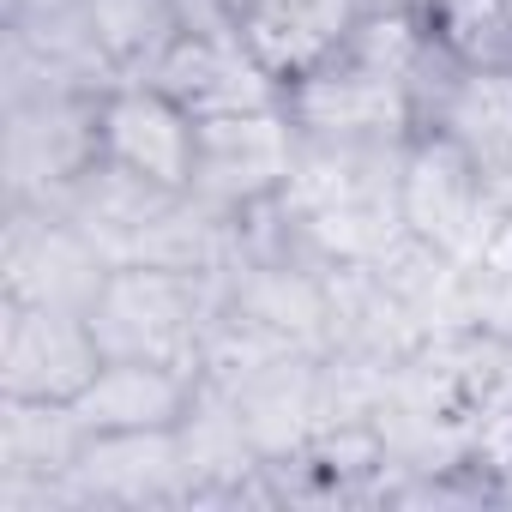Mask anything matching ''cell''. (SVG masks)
<instances>
[{
	"mask_svg": "<svg viewBox=\"0 0 512 512\" xmlns=\"http://www.w3.org/2000/svg\"><path fill=\"white\" fill-rule=\"evenodd\" d=\"M97 368H103V344H97L91 314L0 296V398L79 404Z\"/></svg>",
	"mask_w": 512,
	"mask_h": 512,
	"instance_id": "52a82bcc",
	"label": "cell"
},
{
	"mask_svg": "<svg viewBox=\"0 0 512 512\" xmlns=\"http://www.w3.org/2000/svg\"><path fill=\"white\" fill-rule=\"evenodd\" d=\"M380 7H410V13H428L434 0H380Z\"/></svg>",
	"mask_w": 512,
	"mask_h": 512,
	"instance_id": "2e32d148",
	"label": "cell"
},
{
	"mask_svg": "<svg viewBox=\"0 0 512 512\" xmlns=\"http://www.w3.org/2000/svg\"><path fill=\"white\" fill-rule=\"evenodd\" d=\"M494 193H500L494 175L470 151H458L446 133L422 127L404 145V163H398V217H404L410 247L434 253V260H464V253H476Z\"/></svg>",
	"mask_w": 512,
	"mask_h": 512,
	"instance_id": "8992f818",
	"label": "cell"
},
{
	"mask_svg": "<svg viewBox=\"0 0 512 512\" xmlns=\"http://www.w3.org/2000/svg\"><path fill=\"white\" fill-rule=\"evenodd\" d=\"M193 476V452L181 428L151 434H85V452L73 464V500L79 506H145L181 494Z\"/></svg>",
	"mask_w": 512,
	"mask_h": 512,
	"instance_id": "4fadbf2b",
	"label": "cell"
},
{
	"mask_svg": "<svg viewBox=\"0 0 512 512\" xmlns=\"http://www.w3.org/2000/svg\"><path fill=\"white\" fill-rule=\"evenodd\" d=\"M103 163V91H37L7 103V205H61Z\"/></svg>",
	"mask_w": 512,
	"mask_h": 512,
	"instance_id": "7a4b0ae2",
	"label": "cell"
},
{
	"mask_svg": "<svg viewBox=\"0 0 512 512\" xmlns=\"http://www.w3.org/2000/svg\"><path fill=\"white\" fill-rule=\"evenodd\" d=\"M151 85H163L193 121H217V115L284 103V85L247 55L235 25H187V37L169 49V61L157 67Z\"/></svg>",
	"mask_w": 512,
	"mask_h": 512,
	"instance_id": "9c48e42d",
	"label": "cell"
},
{
	"mask_svg": "<svg viewBox=\"0 0 512 512\" xmlns=\"http://www.w3.org/2000/svg\"><path fill=\"white\" fill-rule=\"evenodd\" d=\"M67 25L79 31L103 85H145L157 79V67L169 61L193 19L181 0H73Z\"/></svg>",
	"mask_w": 512,
	"mask_h": 512,
	"instance_id": "7c38bea8",
	"label": "cell"
},
{
	"mask_svg": "<svg viewBox=\"0 0 512 512\" xmlns=\"http://www.w3.org/2000/svg\"><path fill=\"white\" fill-rule=\"evenodd\" d=\"M422 127H434L458 151H470L500 187L512 175V67H458V61H446L440 79L422 97Z\"/></svg>",
	"mask_w": 512,
	"mask_h": 512,
	"instance_id": "5bb4252c",
	"label": "cell"
},
{
	"mask_svg": "<svg viewBox=\"0 0 512 512\" xmlns=\"http://www.w3.org/2000/svg\"><path fill=\"white\" fill-rule=\"evenodd\" d=\"M284 109L302 139H356V145H410L422 127L416 85L356 49H338L326 67L284 91Z\"/></svg>",
	"mask_w": 512,
	"mask_h": 512,
	"instance_id": "277c9868",
	"label": "cell"
},
{
	"mask_svg": "<svg viewBox=\"0 0 512 512\" xmlns=\"http://www.w3.org/2000/svg\"><path fill=\"white\" fill-rule=\"evenodd\" d=\"M229 284L223 272H181V266H115L91 326L103 356H139L169 368H211V338L223 320Z\"/></svg>",
	"mask_w": 512,
	"mask_h": 512,
	"instance_id": "6da1fadb",
	"label": "cell"
},
{
	"mask_svg": "<svg viewBox=\"0 0 512 512\" xmlns=\"http://www.w3.org/2000/svg\"><path fill=\"white\" fill-rule=\"evenodd\" d=\"M199 121L163 85H109L103 91V163L169 193H193Z\"/></svg>",
	"mask_w": 512,
	"mask_h": 512,
	"instance_id": "ba28073f",
	"label": "cell"
},
{
	"mask_svg": "<svg viewBox=\"0 0 512 512\" xmlns=\"http://www.w3.org/2000/svg\"><path fill=\"white\" fill-rule=\"evenodd\" d=\"M302 157V133L284 103L272 109H241L199 121V151H193V199L211 205L217 217H260L284 199L290 175Z\"/></svg>",
	"mask_w": 512,
	"mask_h": 512,
	"instance_id": "3957f363",
	"label": "cell"
},
{
	"mask_svg": "<svg viewBox=\"0 0 512 512\" xmlns=\"http://www.w3.org/2000/svg\"><path fill=\"white\" fill-rule=\"evenodd\" d=\"M374 0H241L235 37L284 91L326 67L362 25Z\"/></svg>",
	"mask_w": 512,
	"mask_h": 512,
	"instance_id": "30bf717a",
	"label": "cell"
},
{
	"mask_svg": "<svg viewBox=\"0 0 512 512\" xmlns=\"http://www.w3.org/2000/svg\"><path fill=\"white\" fill-rule=\"evenodd\" d=\"M73 0H7V19H49V13H67Z\"/></svg>",
	"mask_w": 512,
	"mask_h": 512,
	"instance_id": "9a60e30c",
	"label": "cell"
},
{
	"mask_svg": "<svg viewBox=\"0 0 512 512\" xmlns=\"http://www.w3.org/2000/svg\"><path fill=\"white\" fill-rule=\"evenodd\" d=\"M115 260L61 205H7L0 223V296L91 314Z\"/></svg>",
	"mask_w": 512,
	"mask_h": 512,
	"instance_id": "5b68a950",
	"label": "cell"
},
{
	"mask_svg": "<svg viewBox=\"0 0 512 512\" xmlns=\"http://www.w3.org/2000/svg\"><path fill=\"white\" fill-rule=\"evenodd\" d=\"M199 398H205V374L199 368L103 356V368L79 392L73 416H79L85 434H151V428H187Z\"/></svg>",
	"mask_w": 512,
	"mask_h": 512,
	"instance_id": "8fae6325",
	"label": "cell"
}]
</instances>
